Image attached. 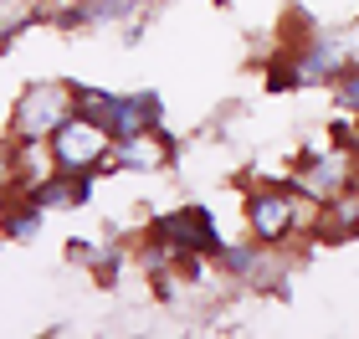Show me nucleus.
<instances>
[{"label":"nucleus","instance_id":"obj_2","mask_svg":"<svg viewBox=\"0 0 359 339\" xmlns=\"http://www.w3.org/2000/svg\"><path fill=\"white\" fill-rule=\"evenodd\" d=\"M108 154H113V134L97 119H88V113H72L52 134V170L93 175L97 165H108Z\"/></svg>","mask_w":359,"mask_h":339},{"label":"nucleus","instance_id":"obj_5","mask_svg":"<svg viewBox=\"0 0 359 339\" xmlns=\"http://www.w3.org/2000/svg\"><path fill=\"white\" fill-rule=\"evenodd\" d=\"M31 201L41 206V211H72V206H83L93 196V175H67V170H52L46 180H36L26 190Z\"/></svg>","mask_w":359,"mask_h":339},{"label":"nucleus","instance_id":"obj_1","mask_svg":"<svg viewBox=\"0 0 359 339\" xmlns=\"http://www.w3.org/2000/svg\"><path fill=\"white\" fill-rule=\"evenodd\" d=\"M72 113H77V88L72 83H31L21 98H15L11 134L21 144H41V139H52Z\"/></svg>","mask_w":359,"mask_h":339},{"label":"nucleus","instance_id":"obj_9","mask_svg":"<svg viewBox=\"0 0 359 339\" xmlns=\"http://www.w3.org/2000/svg\"><path fill=\"white\" fill-rule=\"evenodd\" d=\"M344 175H349V165H344V154H329V159H323V165H313V170H308V190H313V196H323V201H329V196H339V185H344Z\"/></svg>","mask_w":359,"mask_h":339},{"label":"nucleus","instance_id":"obj_12","mask_svg":"<svg viewBox=\"0 0 359 339\" xmlns=\"http://www.w3.org/2000/svg\"><path fill=\"white\" fill-rule=\"evenodd\" d=\"M339 103H344L349 113H359V67L339 72Z\"/></svg>","mask_w":359,"mask_h":339},{"label":"nucleus","instance_id":"obj_4","mask_svg":"<svg viewBox=\"0 0 359 339\" xmlns=\"http://www.w3.org/2000/svg\"><path fill=\"white\" fill-rule=\"evenodd\" d=\"M247 216H252V232L262 237V247H272V241H283L298 226V201L287 190H257Z\"/></svg>","mask_w":359,"mask_h":339},{"label":"nucleus","instance_id":"obj_6","mask_svg":"<svg viewBox=\"0 0 359 339\" xmlns=\"http://www.w3.org/2000/svg\"><path fill=\"white\" fill-rule=\"evenodd\" d=\"M344 57H349V46L344 36H308L303 46V57H298V83H329V77L344 72Z\"/></svg>","mask_w":359,"mask_h":339},{"label":"nucleus","instance_id":"obj_8","mask_svg":"<svg viewBox=\"0 0 359 339\" xmlns=\"http://www.w3.org/2000/svg\"><path fill=\"white\" fill-rule=\"evenodd\" d=\"M41 216H46L41 206L31 201V196H21V201L6 211V237H11V241H31V237L41 232Z\"/></svg>","mask_w":359,"mask_h":339},{"label":"nucleus","instance_id":"obj_10","mask_svg":"<svg viewBox=\"0 0 359 339\" xmlns=\"http://www.w3.org/2000/svg\"><path fill=\"white\" fill-rule=\"evenodd\" d=\"M221 267L231 272V278H252L257 262H262V241H252V247H221Z\"/></svg>","mask_w":359,"mask_h":339},{"label":"nucleus","instance_id":"obj_7","mask_svg":"<svg viewBox=\"0 0 359 339\" xmlns=\"http://www.w3.org/2000/svg\"><path fill=\"white\" fill-rule=\"evenodd\" d=\"M113 165H123V170H159L170 159V144L154 134V128H139V134H123V139H113Z\"/></svg>","mask_w":359,"mask_h":339},{"label":"nucleus","instance_id":"obj_11","mask_svg":"<svg viewBox=\"0 0 359 339\" xmlns=\"http://www.w3.org/2000/svg\"><path fill=\"white\" fill-rule=\"evenodd\" d=\"M329 226L339 237H359V196H329Z\"/></svg>","mask_w":359,"mask_h":339},{"label":"nucleus","instance_id":"obj_3","mask_svg":"<svg viewBox=\"0 0 359 339\" xmlns=\"http://www.w3.org/2000/svg\"><path fill=\"white\" fill-rule=\"evenodd\" d=\"M149 241H154V247H165V252H175V257L221 252V247H226L205 206H180V211H165V216L149 226Z\"/></svg>","mask_w":359,"mask_h":339}]
</instances>
